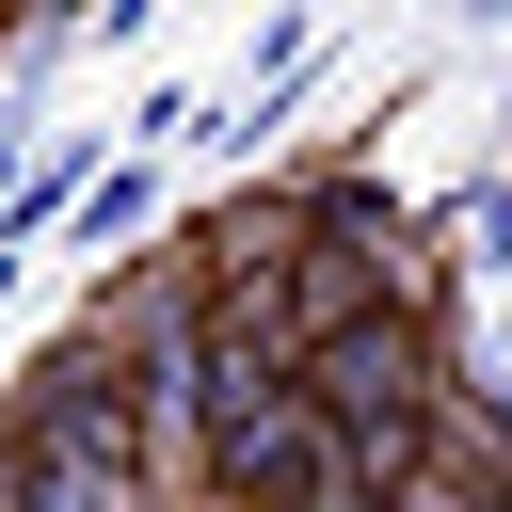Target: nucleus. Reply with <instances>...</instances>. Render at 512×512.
I'll list each match as a JSON object with an SVG mask.
<instances>
[{
	"label": "nucleus",
	"mask_w": 512,
	"mask_h": 512,
	"mask_svg": "<svg viewBox=\"0 0 512 512\" xmlns=\"http://www.w3.org/2000/svg\"><path fill=\"white\" fill-rule=\"evenodd\" d=\"M336 480V432L304 416V384H256L192 432V512H304Z\"/></svg>",
	"instance_id": "1"
},
{
	"label": "nucleus",
	"mask_w": 512,
	"mask_h": 512,
	"mask_svg": "<svg viewBox=\"0 0 512 512\" xmlns=\"http://www.w3.org/2000/svg\"><path fill=\"white\" fill-rule=\"evenodd\" d=\"M288 240H320V256H400V240H416V192H400L384 160H304V176H288Z\"/></svg>",
	"instance_id": "2"
},
{
	"label": "nucleus",
	"mask_w": 512,
	"mask_h": 512,
	"mask_svg": "<svg viewBox=\"0 0 512 512\" xmlns=\"http://www.w3.org/2000/svg\"><path fill=\"white\" fill-rule=\"evenodd\" d=\"M416 240H432V256H464L480 288H512V160H480V176L416 192Z\"/></svg>",
	"instance_id": "3"
},
{
	"label": "nucleus",
	"mask_w": 512,
	"mask_h": 512,
	"mask_svg": "<svg viewBox=\"0 0 512 512\" xmlns=\"http://www.w3.org/2000/svg\"><path fill=\"white\" fill-rule=\"evenodd\" d=\"M64 224H80V240H112V256H128V240H144V224H160V160H144V144H128V160H96V176H80V192H64Z\"/></svg>",
	"instance_id": "4"
},
{
	"label": "nucleus",
	"mask_w": 512,
	"mask_h": 512,
	"mask_svg": "<svg viewBox=\"0 0 512 512\" xmlns=\"http://www.w3.org/2000/svg\"><path fill=\"white\" fill-rule=\"evenodd\" d=\"M80 32H112V48H128V32H160V0H80Z\"/></svg>",
	"instance_id": "5"
},
{
	"label": "nucleus",
	"mask_w": 512,
	"mask_h": 512,
	"mask_svg": "<svg viewBox=\"0 0 512 512\" xmlns=\"http://www.w3.org/2000/svg\"><path fill=\"white\" fill-rule=\"evenodd\" d=\"M16 128H32V64H0V160H16Z\"/></svg>",
	"instance_id": "6"
},
{
	"label": "nucleus",
	"mask_w": 512,
	"mask_h": 512,
	"mask_svg": "<svg viewBox=\"0 0 512 512\" xmlns=\"http://www.w3.org/2000/svg\"><path fill=\"white\" fill-rule=\"evenodd\" d=\"M448 16H464V32H512V0H448Z\"/></svg>",
	"instance_id": "7"
},
{
	"label": "nucleus",
	"mask_w": 512,
	"mask_h": 512,
	"mask_svg": "<svg viewBox=\"0 0 512 512\" xmlns=\"http://www.w3.org/2000/svg\"><path fill=\"white\" fill-rule=\"evenodd\" d=\"M496 48H512V32H496ZM496 128H512V64H496Z\"/></svg>",
	"instance_id": "8"
}]
</instances>
